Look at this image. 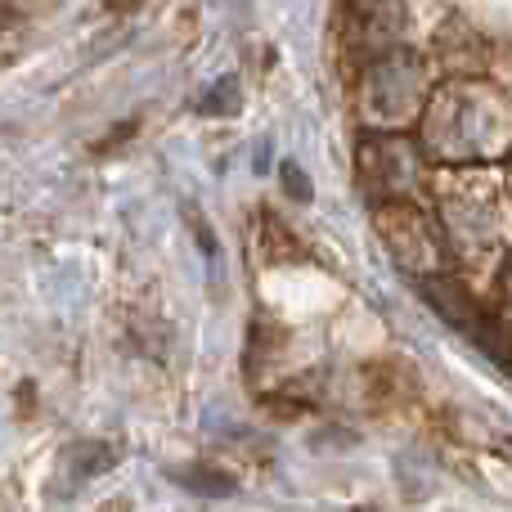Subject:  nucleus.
Listing matches in <instances>:
<instances>
[{
  "label": "nucleus",
  "mask_w": 512,
  "mask_h": 512,
  "mask_svg": "<svg viewBox=\"0 0 512 512\" xmlns=\"http://www.w3.org/2000/svg\"><path fill=\"white\" fill-rule=\"evenodd\" d=\"M234 104H239V86H234V77H225L221 81V95H207V104L203 108H212V113H221V108H234Z\"/></svg>",
  "instance_id": "7ed1b4c3"
},
{
  "label": "nucleus",
  "mask_w": 512,
  "mask_h": 512,
  "mask_svg": "<svg viewBox=\"0 0 512 512\" xmlns=\"http://www.w3.org/2000/svg\"><path fill=\"white\" fill-rule=\"evenodd\" d=\"M283 176L292 180V198H301V203H306V198H310V180L301 176V171L292 167V162H283Z\"/></svg>",
  "instance_id": "20e7f679"
},
{
  "label": "nucleus",
  "mask_w": 512,
  "mask_h": 512,
  "mask_svg": "<svg viewBox=\"0 0 512 512\" xmlns=\"http://www.w3.org/2000/svg\"><path fill=\"white\" fill-rule=\"evenodd\" d=\"M423 297L432 301L436 315H445L454 328H468V333L477 328V319H481V315L472 310L468 292H463L459 283H450V279H427V283H423Z\"/></svg>",
  "instance_id": "f257e3e1"
},
{
  "label": "nucleus",
  "mask_w": 512,
  "mask_h": 512,
  "mask_svg": "<svg viewBox=\"0 0 512 512\" xmlns=\"http://www.w3.org/2000/svg\"><path fill=\"white\" fill-rule=\"evenodd\" d=\"M472 342H477L495 364L512 369V333H508L504 324H495V319L481 315V319H477V328H472Z\"/></svg>",
  "instance_id": "f03ea898"
}]
</instances>
